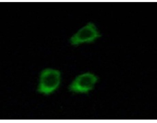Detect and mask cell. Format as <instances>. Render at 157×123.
<instances>
[{
	"label": "cell",
	"mask_w": 157,
	"mask_h": 123,
	"mask_svg": "<svg viewBox=\"0 0 157 123\" xmlns=\"http://www.w3.org/2000/svg\"><path fill=\"white\" fill-rule=\"evenodd\" d=\"M97 81V77L92 73L80 75L68 86V90L75 93H87L94 88Z\"/></svg>",
	"instance_id": "obj_3"
},
{
	"label": "cell",
	"mask_w": 157,
	"mask_h": 123,
	"mask_svg": "<svg viewBox=\"0 0 157 123\" xmlns=\"http://www.w3.org/2000/svg\"><path fill=\"white\" fill-rule=\"evenodd\" d=\"M101 37V34L94 24L89 23L72 36L70 39V43L72 45L77 46L84 43H92Z\"/></svg>",
	"instance_id": "obj_2"
},
{
	"label": "cell",
	"mask_w": 157,
	"mask_h": 123,
	"mask_svg": "<svg viewBox=\"0 0 157 123\" xmlns=\"http://www.w3.org/2000/svg\"><path fill=\"white\" fill-rule=\"evenodd\" d=\"M61 82V74L59 71L47 68L41 72L38 92L49 95L58 88Z\"/></svg>",
	"instance_id": "obj_1"
}]
</instances>
